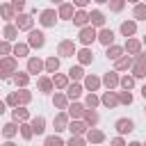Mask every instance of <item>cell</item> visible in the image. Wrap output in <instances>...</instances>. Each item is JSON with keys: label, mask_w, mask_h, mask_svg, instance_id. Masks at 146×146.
<instances>
[{"label": "cell", "mask_w": 146, "mask_h": 146, "mask_svg": "<svg viewBox=\"0 0 146 146\" xmlns=\"http://www.w3.org/2000/svg\"><path fill=\"white\" fill-rule=\"evenodd\" d=\"M25 68H27L32 75H36V78H39V73H46V59L30 55V57H27V66H25Z\"/></svg>", "instance_id": "10"}, {"label": "cell", "mask_w": 146, "mask_h": 146, "mask_svg": "<svg viewBox=\"0 0 146 146\" xmlns=\"http://www.w3.org/2000/svg\"><path fill=\"white\" fill-rule=\"evenodd\" d=\"M121 55H125V48H123V46H119V43H112V46H107V48H105V57H107V59H112V62H116Z\"/></svg>", "instance_id": "31"}, {"label": "cell", "mask_w": 146, "mask_h": 146, "mask_svg": "<svg viewBox=\"0 0 146 146\" xmlns=\"http://www.w3.org/2000/svg\"><path fill=\"white\" fill-rule=\"evenodd\" d=\"M110 144H112V146H125L128 141H125V135H116V137L110 139Z\"/></svg>", "instance_id": "51"}, {"label": "cell", "mask_w": 146, "mask_h": 146, "mask_svg": "<svg viewBox=\"0 0 146 146\" xmlns=\"http://www.w3.org/2000/svg\"><path fill=\"white\" fill-rule=\"evenodd\" d=\"M132 18L135 21H146V2L144 0L137 2V5H132Z\"/></svg>", "instance_id": "40"}, {"label": "cell", "mask_w": 146, "mask_h": 146, "mask_svg": "<svg viewBox=\"0 0 146 146\" xmlns=\"http://www.w3.org/2000/svg\"><path fill=\"white\" fill-rule=\"evenodd\" d=\"M94 2H96V5H107L110 0H94Z\"/></svg>", "instance_id": "55"}, {"label": "cell", "mask_w": 146, "mask_h": 146, "mask_svg": "<svg viewBox=\"0 0 146 146\" xmlns=\"http://www.w3.org/2000/svg\"><path fill=\"white\" fill-rule=\"evenodd\" d=\"M62 144H66V141L62 139V135H59V132H55V135H48V137H43V146H62Z\"/></svg>", "instance_id": "43"}, {"label": "cell", "mask_w": 146, "mask_h": 146, "mask_svg": "<svg viewBox=\"0 0 146 146\" xmlns=\"http://www.w3.org/2000/svg\"><path fill=\"white\" fill-rule=\"evenodd\" d=\"M84 121H87V125L89 128H94V125H98V121H100V114L94 110V107H87V112H84V116H82Z\"/></svg>", "instance_id": "38"}, {"label": "cell", "mask_w": 146, "mask_h": 146, "mask_svg": "<svg viewBox=\"0 0 146 146\" xmlns=\"http://www.w3.org/2000/svg\"><path fill=\"white\" fill-rule=\"evenodd\" d=\"M114 36H116V34H114L112 27H100V30H98V43H103L105 48L114 43Z\"/></svg>", "instance_id": "25"}, {"label": "cell", "mask_w": 146, "mask_h": 146, "mask_svg": "<svg viewBox=\"0 0 146 146\" xmlns=\"http://www.w3.org/2000/svg\"><path fill=\"white\" fill-rule=\"evenodd\" d=\"M89 23H91V11H87V9H82V7H78V11H75V16H73V25L84 27V25H89Z\"/></svg>", "instance_id": "22"}, {"label": "cell", "mask_w": 146, "mask_h": 146, "mask_svg": "<svg viewBox=\"0 0 146 146\" xmlns=\"http://www.w3.org/2000/svg\"><path fill=\"white\" fill-rule=\"evenodd\" d=\"M0 14H2V21H5V23H14L16 16H18V11L14 9L11 2H2V5H0Z\"/></svg>", "instance_id": "21"}, {"label": "cell", "mask_w": 146, "mask_h": 146, "mask_svg": "<svg viewBox=\"0 0 146 146\" xmlns=\"http://www.w3.org/2000/svg\"><path fill=\"white\" fill-rule=\"evenodd\" d=\"M75 57H78V64H82V66H89V64H94V50H91L89 46L80 48Z\"/></svg>", "instance_id": "26"}, {"label": "cell", "mask_w": 146, "mask_h": 146, "mask_svg": "<svg viewBox=\"0 0 146 146\" xmlns=\"http://www.w3.org/2000/svg\"><path fill=\"white\" fill-rule=\"evenodd\" d=\"M50 2H52V5H62L64 0H50Z\"/></svg>", "instance_id": "56"}, {"label": "cell", "mask_w": 146, "mask_h": 146, "mask_svg": "<svg viewBox=\"0 0 146 146\" xmlns=\"http://www.w3.org/2000/svg\"><path fill=\"white\" fill-rule=\"evenodd\" d=\"M30 78H32V73L25 68V71H16V75H14V84L16 87H27L30 84Z\"/></svg>", "instance_id": "36"}, {"label": "cell", "mask_w": 146, "mask_h": 146, "mask_svg": "<svg viewBox=\"0 0 146 146\" xmlns=\"http://www.w3.org/2000/svg\"><path fill=\"white\" fill-rule=\"evenodd\" d=\"M107 5H110V11H112V14H121V11L125 9L128 0H110Z\"/></svg>", "instance_id": "45"}, {"label": "cell", "mask_w": 146, "mask_h": 146, "mask_svg": "<svg viewBox=\"0 0 146 146\" xmlns=\"http://www.w3.org/2000/svg\"><path fill=\"white\" fill-rule=\"evenodd\" d=\"M27 43L32 46V50H39V48H43L46 46V34L41 32V30H30L27 32Z\"/></svg>", "instance_id": "9"}, {"label": "cell", "mask_w": 146, "mask_h": 146, "mask_svg": "<svg viewBox=\"0 0 146 146\" xmlns=\"http://www.w3.org/2000/svg\"><path fill=\"white\" fill-rule=\"evenodd\" d=\"M135 80H137V78H135L132 73H130V75H128V73L121 75V84H119V89H130V91H132V89H135Z\"/></svg>", "instance_id": "44"}, {"label": "cell", "mask_w": 146, "mask_h": 146, "mask_svg": "<svg viewBox=\"0 0 146 146\" xmlns=\"http://www.w3.org/2000/svg\"><path fill=\"white\" fill-rule=\"evenodd\" d=\"M114 128H116L119 135H130V132H135V121L128 119V116H121V119L114 121Z\"/></svg>", "instance_id": "14"}, {"label": "cell", "mask_w": 146, "mask_h": 146, "mask_svg": "<svg viewBox=\"0 0 146 146\" xmlns=\"http://www.w3.org/2000/svg\"><path fill=\"white\" fill-rule=\"evenodd\" d=\"M119 34L125 36V39H128V36H135V34H137V21H135V18L123 21V23L119 25Z\"/></svg>", "instance_id": "17"}, {"label": "cell", "mask_w": 146, "mask_h": 146, "mask_svg": "<svg viewBox=\"0 0 146 146\" xmlns=\"http://www.w3.org/2000/svg\"><path fill=\"white\" fill-rule=\"evenodd\" d=\"M14 23L18 25V30H21V32H30V30L34 27V14L21 11V14L16 16V21H14Z\"/></svg>", "instance_id": "8"}, {"label": "cell", "mask_w": 146, "mask_h": 146, "mask_svg": "<svg viewBox=\"0 0 146 146\" xmlns=\"http://www.w3.org/2000/svg\"><path fill=\"white\" fill-rule=\"evenodd\" d=\"M7 105L9 107H16V105H21V96H18V91H11V94H7Z\"/></svg>", "instance_id": "50"}, {"label": "cell", "mask_w": 146, "mask_h": 146, "mask_svg": "<svg viewBox=\"0 0 146 146\" xmlns=\"http://www.w3.org/2000/svg\"><path fill=\"white\" fill-rule=\"evenodd\" d=\"M144 114H146V107H144Z\"/></svg>", "instance_id": "59"}, {"label": "cell", "mask_w": 146, "mask_h": 146, "mask_svg": "<svg viewBox=\"0 0 146 146\" xmlns=\"http://www.w3.org/2000/svg\"><path fill=\"white\" fill-rule=\"evenodd\" d=\"M30 50H32V46L27 43V41H16L14 43V55L21 59V57H30Z\"/></svg>", "instance_id": "33"}, {"label": "cell", "mask_w": 146, "mask_h": 146, "mask_svg": "<svg viewBox=\"0 0 146 146\" xmlns=\"http://www.w3.org/2000/svg\"><path fill=\"white\" fill-rule=\"evenodd\" d=\"M11 119L14 121H30L32 116H30V110H27V105H16V107H11Z\"/></svg>", "instance_id": "28"}, {"label": "cell", "mask_w": 146, "mask_h": 146, "mask_svg": "<svg viewBox=\"0 0 146 146\" xmlns=\"http://www.w3.org/2000/svg\"><path fill=\"white\" fill-rule=\"evenodd\" d=\"M105 139H107V137H105V132H103L100 128L94 125V128L87 130V141H89V144H103Z\"/></svg>", "instance_id": "29"}, {"label": "cell", "mask_w": 146, "mask_h": 146, "mask_svg": "<svg viewBox=\"0 0 146 146\" xmlns=\"http://www.w3.org/2000/svg\"><path fill=\"white\" fill-rule=\"evenodd\" d=\"M36 91H39V94H52V91H55L52 75H39V78H36Z\"/></svg>", "instance_id": "12"}, {"label": "cell", "mask_w": 146, "mask_h": 146, "mask_svg": "<svg viewBox=\"0 0 146 146\" xmlns=\"http://www.w3.org/2000/svg\"><path fill=\"white\" fill-rule=\"evenodd\" d=\"M68 123H71V114H68L66 110H59V112L55 114V119H52V128H55V132H64V130H68Z\"/></svg>", "instance_id": "6"}, {"label": "cell", "mask_w": 146, "mask_h": 146, "mask_svg": "<svg viewBox=\"0 0 146 146\" xmlns=\"http://www.w3.org/2000/svg\"><path fill=\"white\" fill-rule=\"evenodd\" d=\"M66 144H71V146H84V144H89V141H87V135H71V137L66 139Z\"/></svg>", "instance_id": "48"}, {"label": "cell", "mask_w": 146, "mask_h": 146, "mask_svg": "<svg viewBox=\"0 0 146 146\" xmlns=\"http://www.w3.org/2000/svg\"><path fill=\"white\" fill-rule=\"evenodd\" d=\"M82 84H84L87 91H98V89L103 87V78H98V75H94V73H87L84 80H82Z\"/></svg>", "instance_id": "18"}, {"label": "cell", "mask_w": 146, "mask_h": 146, "mask_svg": "<svg viewBox=\"0 0 146 146\" xmlns=\"http://www.w3.org/2000/svg\"><path fill=\"white\" fill-rule=\"evenodd\" d=\"M130 73H132V75H135L137 80L146 78V52H144V50H141L139 55H135V64H132Z\"/></svg>", "instance_id": "5"}, {"label": "cell", "mask_w": 146, "mask_h": 146, "mask_svg": "<svg viewBox=\"0 0 146 146\" xmlns=\"http://www.w3.org/2000/svg\"><path fill=\"white\" fill-rule=\"evenodd\" d=\"M132 64H135V57L125 52V55H121V57L114 62V68L121 73V71H130V68H132Z\"/></svg>", "instance_id": "27"}, {"label": "cell", "mask_w": 146, "mask_h": 146, "mask_svg": "<svg viewBox=\"0 0 146 146\" xmlns=\"http://www.w3.org/2000/svg\"><path fill=\"white\" fill-rule=\"evenodd\" d=\"M57 55L59 57H75L78 55V46L73 39H62L57 43Z\"/></svg>", "instance_id": "4"}, {"label": "cell", "mask_w": 146, "mask_h": 146, "mask_svg": "<svg viewBox=\"0 0 146 146\" xmlns=\"http://www.w3.org/2000/svg\"><path fill=\"white\" fill-rule=\"evenodd\" d=\"M84 94H87V89H84V84L78 82V80H71V84L66 87V96H68L71 100H78V98H82Z\"/></svg>", "instance_id": "13"}, {"label": "cell", "mask_w": 146, "mask_h": 146, "mask_svg": "<svg viewBox=\"0 0 146 146\" xmlns=\"http://www.w3.org/2000/svg\"><path fill=\"white\" fill-rule=\"evenodd\" d=\"M87 130H89V125H87L84 119H71V123H68L71 135H87Z\"/></svg>", "instance_id": "24"}, {"label": "cell", "mask_w": 146, "mask_h": 146, "mask_svg": "<svg viewBox=\"0 0 146 146\" xmlns=\"http://www.w3.org/2000/svg\"><path fill=\"white\" fill-rule=\"evenodd\" d=\"M36 21H39V25H41V27H55V25H57V21H59V11H57V9H52V7L41 9Z\"/></svg>", "instance_id": "2"}, {"label": "cell", "mask_w": 146, "mask_h": 146, "mask_svg": "<svg viewBox=\"0 0 146 146\" xmlns=\"http://www.w3.org/2000/svg\"><path fill=\"white\" fill-rule=\"evenodd\" d=\"M66 112L71 114V119H82L84 112H87V105L80 103V100H71V105L66 107Z\"/></svg>", "instance_id": "23"}, {"label": "cell", "mask_w": 146, "mask_h": 146, "mask_svg": "<svg viewBox=\"0 0 146 146\" xmlns=\"http://www.w3.org/2000/svg\"><path fill=\"white\" fill-rule=\"evenodd\" d=\"M100 105H103V107H107V110L119 107V105H121V100H119V91H114V89L103 91V96H100Z\"/></svg>", "instance_id": "7"}, {"label": "cell", "mask_w": 146, "mask_h": 146, "mask_svg": "<svg viewBox=\"0 0 146 146\" xmlns=\"http://www.w3.org/2000/svg\"><path fill=\"white\" fill-rule=\"evenodd\" d=\"M0 52H2V57H5V55H14V41L2 39V41H0Z\"/></svg>", "instance_id": "49"}, {"label": "cell", "mask_w": 146, "mask_h": 146, "mask_svg": "<svg viewBox=\"0 0 146 146\" xmlns=\"http://www.w3.org/2000/svg\"><path fill=\"white\" fill-rule=\"evenodd\" d=\"M18 96H21V105H30L32 103V91L27 87H18Z\"/></svg>", "instance_id": "46"}, {"label": "cell", "mask_w": 146, "mask_h": 146, "mask_svg": "<svg viewBox=\"0 0 146 146\" xmlns=\"http://www.w3.org/2000/svg\"><path fill=\"white\" fill-rule=\"evenodd\" d=\"M128 2H130V5H137V2H141V0H128Z\"/></svg>", "instance_id": "57"}, {"label": "cell", "mask_w": 146, "mask_h": 146, "mask_svg": "<svg viewBox=\"0 0 146 146\" xmlns=\"http://www.w3.org/2000/svg\"><path fill=\"white\" fill-rule=\"evenodd\" d=\"M66 73H68V78H71V80H78V82H82V80H84V75H87L82 64H75V66H71Z\"/></svg>", "instance_id": "37"}, {"label": "cell", "mask_w": 146, "mask_h": 146, "mask_svg": "<svg viewBox=\"0 0 146 146\" xmlns=\"http://www.w3.org/2000/svg\"><path fill=\"white\" fill-rule=\"evenodd\" d=\"M30 123H32V128H34V135H36V137H41V135L46 132V116H41V114H39V116H32V119H30Z\"/></svg>", "instance_id": "34"}, {"label": "cell", "mask_w": 146, "mask_h": 146, "mask_svg": "<svg viewBox=\"0 0 146 146\" xmlns=\"http://www.w3.org/2000/svg\"><path fill=\"white\" fill-rule=\"evenodd\" d=\"M144 2H146V0H144Z\"/></svg>", "instance_id": "60"}, {"label": "cell", "mask_w": 146, "mask_h": 146, "mask_svg": "<svg viewBox=\"0 0 146 146\" xmlns=\"http://www.w3.org/2000/svg\"><path fill=\"white\" fill-rule=\"evenodd\" d=\"M21 137H23L25 141H32V137H34V128H32L30 121H21Z\"/></svg>", "instance_id": "41"}, {"label": "cell", "mask_w": 146, "mask_h": 146, "mask_svg": "<svg viewBox=\"0 0 146 146\" xmlns=\"http://www.w3.org/2000/svg\"><path fill=\"white\" fill-rule=\"evenodd\" d=\"M18 25L16 23H5V30H2V39L7 41H18Z\"/></svg>", "instance_id": "30"}, {"label": "cell", "mask_w": 146, "mask_h": 146, "mask_svg": "<svg viewBox=\"0 0 146 146\" xmlns=\"http://www.w3.org/2000/svg\"><path fill=\"white\" fill-rule=\"evenodd\" d=\"M52 82H55V89H62V91H66V87L71 84V78H68V73H52Z\"/></svg>", "instance_id": "32"}, {"label": "cell", "mask_w": 146, "mask_h": 146, "mask_svg": "<svg viewBox=\"0 0 146 146\" xmlns=\"http://www.w3.org/2000/svg\"><path fill=\"white\" fill-rule=\"evenodd\" d=\"M57 11H59V21H73V16H75V2H62L59 7H57Z\"/></svg>", "instance_id": "15"}, {"label": "cell", "mask_w": 146, "mask_h": 146, "mask_svg": "<svg viewBox=\"0 0 146 146\" xmlns=\"http://www.w3.org/2000/svg\"><path fill=\"white\" fill-rule=\"evenodd\" d=\"M119 84H121V75H119L116 68H112L103 75V87L105 89H119Z\"/></svg>", "instance_id": "11"}, {"label": "cell", "mask_w": 146, "mask_h": 146, "mask_svg": "<svg viewBox=\"0 0 146 146\" xmlns=\"http://www.w3.org/2000/svg\"><path fill=\"white\" fill-rule=\"evenodd\" d=\"M123 48H125V52H128V55H132V57H135V55H139V52L144 50V41H141V39H135V36H128V39H125V43H123Z\"/></svg>", "instance_id": "16"}, {"label": "cell", "mask_w": 146, "mask_h": 146, "mask_svg": "<svg viewBox=\"0 0 146 146\" xmlns=\"http://www.w3.org/2000/svg\"><path fill=\"white\" fill-rule=\"evenodd\" d=\"M9 2H11V5H14V9L21 14V11L25 9V2H27V0H9Z\"/></svg>", "instance_id": "52"}, {"label": "cell", "mask_w": 146, "mask_h": 146, "mask_svg": "<svg viewBox=\"0 0 146 146\" xmlns=\"http://www.w3.org/2000/svg\"><path fill=\"white\" fill-rule=\"evenodd\" d=\"M84 105H87V107H94V110H96V107L100 105V96H98L96 91H87V94H84Z\"/></svg>", "instance_id": "42"}, {"label": "cell", "mask_w": 146, "mask_h": 146, "mask_svg": "<svg viewBox=\"0 0 146 146\" xmlns=\"http://www.w3.org/2000/svg\"><path fill=\"white\" fill-rule=\"evenodd\" d=\"M78 41H80L82 46H91L94 41H98V27H94L91 23L84 25V27H80V32H78Z\"/></svg>", "instance_id": "3"}, {"label": "cell", "mask_w": 146, "mask_h": 146, "mask_svg": "<svg viewBox=\"0 0 146 146\" xmlns=\"http://www.w3.org/2000/svg\"><path fill=\"white\" fill-rule=\"evenodd\" d=\"M141 41H144V46H146V34H144V36H141Z\"/></svg>", "instance_id": "58"}, {"label": "cell", "mask_w": 146, "mask_h": 146, "mask_svg": "<svg viewBox=\"0 0 146 146\" xmlns=\"http://www.w3.org/2000/svg\"><path fill=\"white\" fill-rule=\"evenodd\" d=\"M73 2H75V7H82V9H84V7H87L91 0H73Z\"/></svg>", "instance_id": "53"}, {"label": "cell", "mask_w": 146, "mask_h": 146, "mask_svg": "<svg viewBox=\"0 0 146 146\" xmlns=\"http://www.w3.org/2000/svg\"><path fill=\"white\" fill-rule=\"evenodd\" d=\"M59 59H62L59 55H57V57H55V55L46 57V73H50V75L57 73V71H59Z\"/></svg>", "instance_id": "39"}, {"label": "cell", "mask_w": 146, "mask_h": 146, "mask_svg": "<svg viewBox=\"0 0 146 146\" xmlns=\"http://www.w3.org/2000/svg\"><path fill=\"white\" fill-rule=\"evenodd\" d=\"M105 23H107V16L100 9H91V25L100 30V27H105Z\"/></svg>", "instance_id": "35"}, {"label": "cell", "mask_w": 146, "mask_h": 146, "mask_svg": "<svg viewBox=\"0 0 146 146\" xmlns=\"http://www.w3.org/2000/svg\"><path fill=\"white\" fill-rule=\"evenodd\" d=\"M16 71H18V57L16 55H5L0 59V78L2 80H14Z\"/></svg>", "instance_id": "1"}, {"label": "cell", "mask_w": 146, "mask_h": 146, "mask_svg": "<svg viewBox=\"0 0 146 146\" xmlns=\"http://www.w3.org/2000/svg\"><path fill=\"white\" fill-rule=\"evenodd\" d=\"M68 105H71V98L66 96V91L57 89V91L52 94V107H57V110H66Z\"/></svg>", "instance_id": "19"}, {"label": "cell", "mask_w": 146, "mask_h": 146, "mask_svg": "<svg viewBox=\"0 0 146 146\" xmlns=\"http://www.w3.org/2000/svg\"><path fill=\"white\" fill-rule=\"evenodd\" d=\"M119 100H121V105H132L135 96H132L130 89H121V91H119Z\"/></svg>", "instance_id": "47"}, {"label": "cell", "mask_w": 146, "mask_h": 146, "mask_svg": "<svg viewBox=\"0 0 146 146\" xmlns=\"http://www.w3.org/2000/svg\"><path fill=\"white\" fill-rule=\"evenodd\" d=\"M139 94H141V98H144V100H146V82H144V84H141V89H139Z\"/></svg>", "instance_id": "54"}, {"label": "cell", "mask_w": 146, "mask_h": 146, "mask_svg": "<svg viewBox=\"0 0 146 146\" xmlns=\"http://www.w3.org/2000/svg\"><path fill=\"white\" fill-rule=\"evenodd\" d=\"M16 135H21V123L11 119V121H7V123L2 125V137H5V139H14Z\"/></svg>", "instance_id": "20"}]
</instances>
